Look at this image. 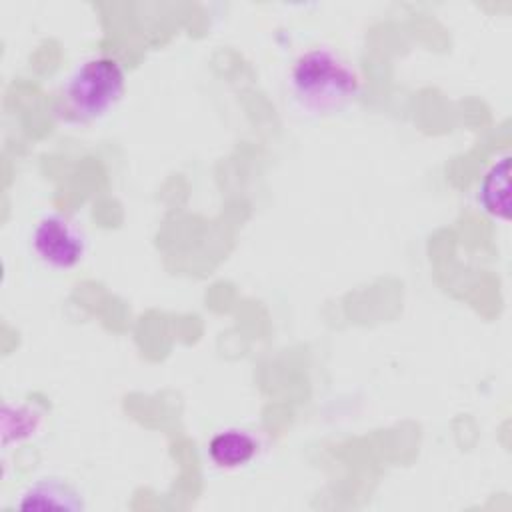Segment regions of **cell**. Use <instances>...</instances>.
Returning a JSON list of instances; mask_svg holds the SVG:
<instances>
[{
    "label": "cell",
    "mask_w": 512,
    "mask_h": 512,
    "mask_svg": "<svg viewBox=\"0 0 512 512\" xmlns=\"http://www.w3.org/2000/svg\"><path fill=\"white\" fill-rule=\"evenodd\" d=\"M32 250L54 270H72L86 254L84 232L62 214H46L32 232Z\"/></svg>",
    "instance_id": "cell-3"
},
{
    "label": "cell",
    "mask_w": 512,
    "mask_h": 512,
    "mask_svg": "<svg viewBox=\"0 0 512 512\" xmlns=\"http://www.w3.org/2000/svg\"><path fill=\"white\" fill-rule=\"evenodd\" d=\"M508 172L510 158L502 156L498 162L490 166L484 174L478 188V202L490 216L498 220H508L510 204H508Z\"/></svg>",
    "instance_id": "cell-6"
},
{
    "label": "cell",
    "mask_w": 512,
    "mask_h": 512,
    "mask_svg": "<svg viewBox=\"0 0 512 512\" xmlns=\"http://www.w3.org/2000/svg\"><path fill=\"white\" fill-rule=\"evenodd\" d=\"M126 74L116 58L84 60L66 78L58 114L72 124H90L104 118L124 96Z\"/></svg>",
    "instance_id": "cell-2"
},
{
    "label": "cell",
    "mask_w": 512,
    "mask_h": 512,
    "mask_svg": "<svg viewBox=\"0 0 512 512\" xmlns=\"http://www.w3.org/2000/svg\"><path fill=\"white\" fill-rule=\"evenodd\" d=\"M354 66L332 48H312L296 58L290 70V90L300 108L312 114H332L360 94Z\"/></svg>",
    "instance_id": "cell-1"
},
{
    "label": "cell",
    "mask_w": 512,
    "mask_h": 512,
    "mask_svg": "<svg viewBox=\"0 0 512 512\" xmlns=\"http://www.w3.org/2000/svg\"><path fill=\"white\" fill-rule=\"evenodd\" d=\"M258 452L256 438L238 428L222 430L216 436H212L208 444V456L210 460L224 470H234L240 466H246Z\"/></svg>",
    "instance_id": "cell-4"
},
{
    "label": "cell",
    "mask_w": 512,
    "mask_h": 512,
    "mask_svg": "<svg viewBox=\"0 0 512 512\" xmlns=\"http://www.w3.org/2000/svg\"><path fill=\"white\" fill-rule=\"evenodd\" d=\"M22 510H46V508H62V510H82L84 504L80 494L66 482L56 478H42L30 484L16 502Z\"/></svg>",
    "instance_id": "cell-5"
}]
</instances>
